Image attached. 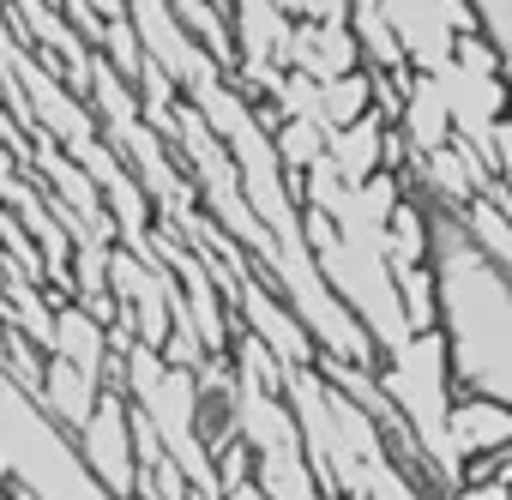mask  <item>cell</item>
Returning a JSON list of instances; mask_svg holds the SVG:
<instances>
[{
	"label": "cell",
	"instance_id": "obj_6",
	"mask_svg": "<svg viewBox=\"0 0 512 500\" xmlns=\"http://www.w3.org/2000/svg\"><path fill=\"white\" fill-rule=\"evenodd\" d=\"M506 115H512V73H506Z\"/></svg>",
	"mask_w": 512,
	"mask_h": 500
},
{
	"label": "cell",
	"instance_id": "obj_3",
	"mask_svg": "<svg viewBox=\"0 0 512 500\" xmlns=\"http://www.w3.org/2000/svg\"><path fill=\"white\" fill-rule=\"evenodd\" d=\"M97 398H103V380H91V374H85V368H73L67 356H49L43 386H37V404H43L67 434H79V428L91 422Z\"/></svg>",
	"mask_w": 512,
	"mask_h": 500
},
{
	"label": "cell",
	"instance_id": "obj_2",
	"mask_svg": "<svg viewBox=\"0 0 512 500\" xmlns=\"http://www.w3.org/2000/svg\"><path fill=\"white\" fill-rule=\"evenodd\" d=\"M73 440H79V458L97 470V482H103L115 500H133V488H139V452H133V404H127L115 386H103V398H97L91 422H85Z\"/></svg>",
	"mask_w": 512,
	"mask_h": 500
},
{
	"label": "cell",
	"instance_id": "obj_4",
	"mask_svg": "<svg viewBox=\"0 0 512 500\" xmlns=\"http://www.w3.org/2000/svg\"><path fill=\"white\" fill-rule=\"evenodd\" d=\"M272 139H278V157H284V169H302V175H308V169L326 157V127H320L314 115H290V121H284Z\"/></svg>",
	"mask_w": 512,
	"mask_h": 500
},
{
	"label": "cell",
	"instance_id": "obj_1",
	"mask_svg": "<svg viewBox=\"0 0 512 500\" xmlns=\"http://www.w3.org/2000/svg\"><path fill=\"white\" fill-rule=\"evenodd\" d=\"M404 205L422 223V272L434 290L452 392L512 404V272L476 241L470 199L446 193L428 169L404 175Z\"/></svg>",
	"mask_w": 512,
	"mask_h": 500
},
{
	"label": "cell",
	"instance_id": "obj_5",
	"mask_svg": "<svg viewBox=\"0 0 512 500\" xmlns=\"http://www.w3.org/2000/svg\"><path fill=\"white\" fill-rule=\"evenodd\" d=\"M470 7V25H476V37L500 55V67L512 73V0H464Z\"/></svg>",
	"mask_w": 512,
	"mask_h": 500
}]
</instances>
